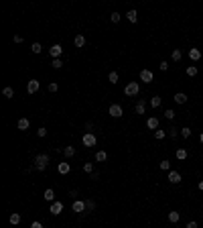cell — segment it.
<instances>
[{
    "instance_id": "6da1fadb",
    "label": "cell",
    "mask_w": 203,
    "mask_h": 228,
    "mask_svg": "<svg viewBox=\"0 0 203 228\" xmlns=\"http://www.w3.org/2000/svg\"><path fill=\"white\" fill-rule=\"evenodd\" d=\"M138 92H140V86H138V82L126 84V88H124V96H136Z\"/></svg>"
},
{
    "instance_id": "7a4b0ae2",
    "label": "cell",
    "mask_w": 203,
    "mask_h": 228,
    "mask_svg": "<svg viewBox=\"0 0 203 228\" xmlns=\"http://www.w3.org/2000/svg\"><path fill=\"white\" fill-rule=\"evenodd\" d=\"M35 163H37V169H47V165H49V155H37V159H35Z\"/></svg>"
},
{
    "instance_id": "3957f363",
    "label": "cell",
    "mask_w": 203,
    "mask_h": 228,
    "mask_svg": "<svg viewBox=\"0 0 203 228\" xmlns=\"http://www.w3.org/2000/svg\"><path fill=\"white\" fill-rule=\"evenodd\" d=\"M61 53H63V47H61V45H57V43L51 45V49H49V55H51L53 59H59V57H61Z\"/></svg>"
},
{
    "instance_id": "277c9868",
    "label": "cell",
    "mask_w": 203,
    "mask_h": 228,
    "mask_svg": "<svg viewBox=\"0 0 203 228\" xmlns=\"http://www.w3.org/2000/svg\"><path fill=\"white\" fill-rule=\"evenodd\" d=\"M96 143H97V139H96L93 132H85V135H83V145L85 147H93Z\"/></svg>"
},
{
    "instance_id": "5b68a950",
    "label": "cell",
    "mask_w": 203,
    "mask_h": 228,
    "mask_svg": "<svg viewBox=\"0 0 203 228\" xmlns=\"http://www.w3.org/2000/svg\"><path fill=\"white\" fill-rule=\"evenodd\" d=\"M124 112H122V106L120 104H112L110 106V116H114V118H120Z\"/></svg>"
},
{
    "instance_id": "8992f818",
    "label": "cell",
    "mask_w": 203,
    "mask_h": 228,
    "mask_svg": "<svg viewBox=\"0 0 203 228\" xmlns=\"http://www.w3.org/2000/svg\"><path fill=\"white\" fill-rule=\"evenodd\" d=\"M39 88H41L39 80H31L29 86H27V90H29V94H37V92H39Z\"/></svg>"
},
{
    "instance_id": "52a82bcc",
    "label": "cell",
    "mask_w": 203,
    "mask_h": 228,
    "mask_svg": "<svg viewBox=\"0 0 203 228\" xmlns=\"http://www.w3.org/2000/svg\"><path fill=\"white\" fill-rule=\"evenodd\" d=\"M152 78H155V75H152L150 69H142V71H140V80L144 84H150V82H152Z\"/></svg>"
},
{
    "instance_id": "ba28073f",
    "label": "cell",
    "mask_w": 203,
    "mask_h": 228,
    "mask_svg": "<svg viewBox=\"0 0 203 228\" xmlns=\"http://www.w3.org/2000/svg\"><path fill=\"white\" fill-rule=\"evenodd\" d=\"M49 212L55 214V216H57V214H61V212H63V204H61V202H53V204H51V208H49Z\"/></svg>"
},
{
    "instance_id": "9c48e42d",
    "label": "cell",
    "mask_w": 203,
    "mask_h": 228,
    "mask_svg": "<svg viewBox=\"0 0 203 228\" xmlns=\"http://www.w3.org/2000/svg\"><path fill=\"white\" fill-rule=\"evenodd\" d=\"M71 208H73V212H85V202H81V200H75Z\"/></svg>"
},
{
    "instance_id": "30bf717a",
    "label": "cell",
    "mask_w": 203,
    "mask_h": 228,
    "mask_svg": "<svg viewBox=\"0 0 203 228\" xmlns=\"http://www.w3.org/2000/svg\"><path fill=\"white\" fill-rule=\"evenodd\" d=\"M57 171H59L61 175H67L69 171H71V167H69V163H59V165H57Z\"/></svg>"
},
{
    "instance_id": "8fae6325",
    "label": "cell",
    "mask_w": 203,
    "mask_h": 228,
    "mask_svg": "<svg viewBox=\"0 0 203 228\" xmlns=\"http://www.w3.org/2000/svg\"><path fill=\"white\" fill-rule=\"evenodd\" d=\"M189 57H191V61H199L201 59V51L199 49H189Z\"/></svg>"
},
{
    "instance_id": "7c38bea8",
    "label": "cell",
    "mask_w": 203,
    "mask_h": 228,
    "mask_svg": "<svg viewBox=\"0 0 203 228\" xmlns=\"http://www.w3.org/2000/svg\"><path fill=\"white\" fill-rule=\"evenodd\" d=\"M146 126H148V128H152V131H156V128H159V118L150 116L148 120H146Z\"/></svg>"
},
{
    "instance_id": "4fadbf2b",
    "label": "cell",
    "mask_w": 203,
    "mask_h": 228,
    "mask_svg": "<svg viewBox=\"0 0 203 228\" xmlns=\"http://www.w3.org/2000/svg\"><path fill=\"white\" fill-rule=\"evenodd\" d=\"M169 181H171V183H179V181H181V173H179V171H171V173H169Z\"/></svg>"
},
{
    "instance_id": "5bb4252c",
    "label": "cell",
    "mask_w": 203,
    "mask_h": 228,
    "mask_svg": "<svg viewBox=\"0 0 203 228\" xmlns=\"http://www.w3.org/2000/svg\"><path fill=\"white\" fill-rule=\"evenodd\" d=\"M73 45H75V47H83V45H85V37H83V35H77V37H75V39H73Z\"/></svg>"
},
{
    "instance_id": "9a60e30c",
    "label": "cell",
    "mask_w": 203,
    "mask_h": 228,
    "mask_svg": "<svg viewBox=\"0 0 203 228\" xmlns=\"http://www.w3.org/2000/svg\"><path fill=\"white\" fill-rule=\"evenodd\" d=\"M8 220H10V224H12V226H16V224H20V214H19V212H12Z\"/></svg>"
},
{
    "instance_id": "2e32d148",
    "label": "cell",
    "mask_w": 203,
    "mask_h": 228,
    "mask_svg": "<svg viewBox=\"0 0 203 228\" xmlns=\"http://www.w3.org/2000/svg\"><path fill=\"white\" fill-rule=\"evenodd\" d=\"M29 126H31V120H29V118H20V120H19V128H20V131H27Z\"/></svg>"
},
{
    "instance_id": "e0dca14e",
    "label": "cell",
    "mask_w": 203,
    "mask_h": 228,
    "mask_svg": "<svg viewBox=\"0 0 203 228\" xmlns=\"http://www.w3.org/2000/svg\"><path fill=\"white\" fill-rule=\"evenodd\" d=\"M175 102H177V104H185V102H187V96H185L183 92L175 94Z\"/></svg>"
},
{
    "instance_id": "ac0fdd59",
    "label": "cell",
    "mask_w": 203,
    "mask_h": 228,
    "mask_svg": "<svg viewBox=\"0 0 203 228\" xmlns=\"http://www.w3.org/2000/svg\"><path fill=\"white\" fill-rule=\"evenodd\" d=\"M126 19L130 20V23H136V20H138V15H136V10H128V15H126Z\"/></svg>"
},
{
    "instance_id": "d6986e66",
    "label": "cell",
    "mask_w": 203,
    "mask_h": 228,
    "mask_svg": "<svg viewBox=\"0 0 203 228\" xmlns=\"http://www.w3.org/2000/svg\"><path fill=\"white\" fill-rule=\"evenodd\" d=\"M179 218H181V214H179V212H169V220H171L173 224L179 222Z\"/></svg>"
},
{
    "instance_id": "ffe728a7",
    "label": "cell",
    "mask_w": 203,
    "mask_h": 228,
    "mask_svg": "<svg viewBox=\"0 0 203 228\" xmlns=\"http://www.w3.org/2000/svg\"><path fill=\"white\" fill-rule=\"evenodd\" d=\"M45 200H47V202H53V200H55V191H53V189H45Z\"/></svg>"
},
{
    "instance_id": "44dd1931",
    "label": "cell",
    "mask_w": 203,
    "mask_h": 228,
    "mask_svg": "<svg viewBox=\"0 0 203 228\" xmlns=\"http://www.w3.org/2000/svg\"><path fill=\"white\" fill-rule=\"evenodd\" d=\"M63 153H65V157H73V155H75V147H71V145L65 147V149H63Z\"/></svg>"
},
{
    "instance_id": "7402d4cb",
    "label": "cell",
    "mask_w": 203,
    "mask_h": 228,
    "mask_svg": "<svg viewBox=\"0 0 203 228\" xmlns=\"http://www.w3.org/2000/svg\"><path fill=\"white\" fill-rule=\"evenodd\" d=\"M108 80H110V84H118V71H110Z\"/></svg>"
},
{
    "instance_id": "603a6c76",
    "label": "cell",
    "mask_w": 203,
    "mask_h": 228,
    "mask_svg": "<svg viewBox=\"0 0 203 228\" xmlns=\"http://www.w3.org/2000/svg\"><path fill=\"white\" fill-rule=\"evenodd\" d=\"M171 57H173V61H181V57H183V53H181L179 49H175L173 53H171Z\"/></svg>"
},
{
    "instance_id": "cb8c5ba5",
    "label": "cell",
    "mask_w": 203,
    "mask_h": 228,
    "mask_svg": "<svg viewBox=\"0 0 203 228\" xmlns=\"http://www.w3.org/2000/svg\"><path fill=\"white\" fill-rule=\"evenodd\" d=\"M2 94H4V98H14V90H12V88H4Z\"/></svg>"
},
{
    "instance_id": "d4e9b609",
    "label": "cell",
    "mask_w": 203,
    "mask_h": 228,
    "mask_svg": "<svg viewBox=\"0 0 203 228\" xmlns=\"http://www.w3.org/2000/svg\"><path fill=\"white\" fill-rule=\"evenodd\" d=\"M177 159H187V149H177Z\"/></svg>"
},
{
    "instance_id": "484cf974",
    "label": "cell",
    "mask_w": 203,
    "mask_h": 228,
    "mask_svg": "<svg viewBox=\"0 0 203 228\" xmlns=\"http://www.w3.org/2000/svg\"><path fill=\"white\" fill-rule=\"evenodd\" d=\"M106 159H108V155L104 153V151H97V153H96V161H100V163H102V161H106Z\"/></svg>"
},
{
    "instance_id": "4316f807",
    "label": "cell",
    "mask_w": 203,
    "mask_h": 228,
    "mask_svg": "<svg viewBox=\"0 0 203 228\" xmlns=\"http://www.w3.org/2000/svg\"><path fill=\"white\" fill-rule=\"evenodd\" d=\"M187 75H189V78L197 75V67H195V65H189V67H187Z\"/></svg>"
},
{
    "instance_id": "83f0119b",
    "label": "cell",
    "mask_w": 203,
    "mask_h": 228,
    "mask_svg": "<svg viewBox=\"0 0 203 228\" xmlns=\"http://www.w3.org/2000/svg\"><path fill=\"white\" fill-rule=\"evenodd\" d=\"M160 102H163V100H160L159 96H155L152 100H150V106H152V108H159V106H160Z\"/></svg>"
},
{
    "instance_id": "f1b7e54d",
    "label": "cell",
    "mask_w": 203,
    "mask_h": 228,
    "mask_svg": "<svg viewBox=\"0 0 203 228\" xmlns=\"http://www.w3.org/2000/svg\"><path fill=\"white\" fill-rule=\"evenodd\" d=\"M144 110H146V104L144 102H138V104H136V112H138V114H144Z\"/></svg>"
},
{
    "instance_id": "f546056e",
    "label": "cell",
    "mask_w": 203,
    "mask_h": 228,
    "mask_svg": "<svg viewBox=\"0 0 203 228\" xmlns=\"http://www.w3.org/2000/svg\"><path fill=\"white\" fill-rule=\"evenodd\" d=\"M120 19H122L120 12H112V15H110V20H112V23H120Z\"/></svg>"
},
{
    "instance_id": "4dcf8cb0",
    "label": "cell",
    "mask_w": 203,
    "mask_h": 228,
    "mask_svg": "<svg viewBox=\"0 0 203 228\" xmlns=\"http://www.w3.org/2000/svg\"><path fill=\"white\" fill-rule=\"evenodd\" d=\"M181 136H183V139H189V136H191V128H187V126L181 128Z\"/></svg>"
},
{
    "instance_id": "1f68e13d",
    "label": "cell",
    "mask_w": 203,
    "mask_h": 228,
    "mask_svg": "<svg viewBox=\"0 0 203 228\" xmlns=\"http://www.w3.org/2000/svg\"><path fill=\"white\" fill-rule=\"evenodd\" d=\"M83 171L85 173H93V163H83Z\"/></svg>"
},
{
    "instance_id": "d6a6232c",
    "label": "cell",
    "mask_w": 203,
    "mask_h": 228,
    "mask_svg": "<svg viewBox=\"0 0 203 228\" xmlns=\"http://www.w3.org/2000/svg\"><path fill=\"white\" fill-rule=\"evenodd\" d=\"M155 136L160 141V139H164V136H167V132H164V131H160V128H156V131H155Z\"/></svg>"
},
{
    "instance_id": "836d02e7",
    "label": "cell",
    "mask_w": 203,
    "mask_h": 228,
    "mask_svg": "<svg viewBox=\"0 0 203 228\" xmlns=\"http://www.w3.org/2000/svg\"><path fill=\"white\" fill-rule=\"evenodd\" d=\"M33 53H41V51H43V47H41V43H33Z\"/></svg>"
},
{
    "instance_id": "e575fe53",
    "label": "cell",
    "mask_w": 203,
    "mask_h": 228,
    "mask_svg": "<svg viewBox=\"0 0 203 228\" xmlns=\"http://www.w3.org/2000/svg\"><path fill=\"white\" fill-rule=\"evenodd\" d=\"M96 208V202H93V200H87L85 202V210H93Z\"/></svg>"
},
{
    "instance_id": "d590c367",
    "label": "cell",
    "mask_w": 203,
    "mask_h": 228,
    "mask_svg": "<svg viewBox=\"0 0 203 228\" xmlns=\"http://www.w3.org/2000/svg\"><path fill=\"white\" fill-rule=\"evenodd\" d=\"M164 116L169 118V120H173V118H175V110H171V108H169V110H164Z\"/></svg>"
},
{
    "instance_id": "8d00e7d4",
    "label": "cell",
    "mask_w": 203,
    "mask_h": 228,
    "mask_svg": "<svg viewBox=\"0 0 203 228\" xmlns=\"http://www.w3.org/2000/svg\"><path fill=\"white\" fill-rule=\"evenodd\" d=\"M160 169L169 171V169H171V163H169V161H160Z\"/></svg>"
},
{
    "instance_id": "74e56055",
    "label": "cell",
    "mask_w": 203,
    "mask_h": 228,
    "mask_svg": "<svg viewBox=\"0 0 203 228\" xmlns=\"http://www.w3.org/2000/svg\"><path fill=\"white\" fill-rule=\"evenodd\" d=\"M57 90H59V86H57V84H55V82H51V84H49V92H57Z\"/></svg>"
},
{
    "instance_id": "f35d334b",
    "label": "cell",
    "mask_w": 203,
    "mask_h": 228,
    "mask_svg": "<svg viewBox=\"0 0 203 228\" xmlns=\"http://www.w3.org/2000/svg\"><path fill=\"white\" fill-rule=\"evenodd\" d=\"M51 65H53L55 69H61V65H63V63H61V59H53V63H51Z\"/></svg>"
},
{
    "instance_id": "ab89813d",
    "label": "cell",
    "mask_w": 203,
    "mask_h": 228,
    "mask_svg": "<svg viewBox=\"0 0 203 228\" xmlns=\"http://www.w3.org/2000/svg\"><path fill=\"white\" fill-rule=\"evenodd\" d=\"M37 135H39V136H47V128H45V126H41L39 131H37Z\"/></svg>"
},
{
    "instance_id": "60d3db41",
    "label": "cell",
    "mask_w": 203,
    "mask_h": 228,
    "mask_svg": "<svg viewBox=\"0 0 203 228\" xmlns=\"http://www.w3.org/2000/svg\"><path fill=\"white\" fill-rule=\"evenodd\" d=\"M159 67H160V71H167V69H169V63H167V61H160Z\"/></svg>"
},
{
    "instance_id": "b9f144b4",
    "label": "cell",
    "mask_w": 203,
    "mask_h": 228,
    "mask_svg": "<svg viewBox=\"0 0 203 228\" xmlns=\"http://www.w3.org/2000/svg\"><path fill=\"white\" fill-rule=\"evenodd\" d=\"M31 228H43V224H41V222H37V220H35V222L31 224Z\"/></svg>"
},
{
    "instance_id": "7bdbcfd3",
    "label": "cell",
    "mask_w": 203,
    "mask_h": 228,
    "mask_svg": "<svg viewBox=\"0 0 203 228\" xmlns=\"http://www.w3.org/2000/svg\"><path fill=\"white\" fill-rule=\"evenodd\" d=\"M14 43H23V37H20V35H14Z\"/></svg>"
},
{
    "instance_id": "ee69618b",
    "label": "cell",
    "mask_w": 203,
    "mask_h": 228,
    "mask_svg": "<svg viewBox=\"0 0 203 228\" xmlns=\"http://www.w3.org/2000/svg\"><path fill=\"white\" fill-rule=\"evenodd\" d=\"M187 228H197V222H193V220H191V222L187 224Z\"/></svg>"
},
{
    "instance_id": "f6af8a7d",
    "label": "cell",
    "mask_w": 203,
    "mask_h": 228,
    "mask_svg": "<svg viewBox=\"0 0 203 228\" xmlns=\"http://www.w3.org/2000/svg\"><path fill=\"white\" fill-rule=\"evenodd\" d=\"M199 189H201V191H203V181H199Z\"/></svg>"
},
{
    "instance_id": "bcb514c9",
    "label": "cell",
    "mask_w": 203,
    "mask_h": 228,
    "mask_svg": "<svg viewBox=\"0 0 203 228\" xmlns=\"http://www.w3.org/2000/svg\"><path fill=\"white\" fill-rule=\"evenodd\" d=\"M199 141H201V143H203V132H201V135H199Z\"/></svg>"
}]
</instances>
